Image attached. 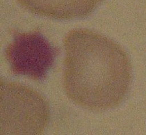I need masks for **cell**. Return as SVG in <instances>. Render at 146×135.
<instances>
[{"mask_svg":"<svg viewBox=\"0 0 146 135\" xmlns=\"http://www.w3.org/2000/svg\"><path fill=\"white\" fill-rule=\"evenodd\" d=\"M64 47V88L68 96L91 110L118 105L131 82V65L123 49L87 29L70 31Z\"/></svg>","mask_w":146,"mask_h":135,"instance_id":"1","label":"cell"},{"mask_svg":"<svg viewBox=\"0 0 146 135\" xmlns=\"http://www.w3.org/2000/svg\"><path fill=\"white\" fill-rule=\"evenodd\" d=\"M50 118L45 98L29 87L13 83H1V134H39Z\"/></svg>","mask_w":146,"mask_h":135,"instance_id":"2","label":"cell"},{"mask_svg":"<svg viewBox=\"0 0 146 135\" xmlns=\"http://www.w3.org/2000/svg\"><path fill=\"white\" fill-rule=\"evenodd\" d=\"M13 38L6 50L12 72L35 80L45 77L56 55L50 43L37 31L16 33Z\"/></svg>","mask_w":146,"mask_h":135,"instance_id":"3","label":"cell"},{"mask_svg":"<svg viewBox=\"0 0 146 135\" xmlns=\"http://www.w3.org/2000/svg\"><path fill=\"white\" fill-rule=\"evenodd\" d=\"M30 11L56 19H72L90 13L103 0H18Z\"/></svg>","mask_w":146,"mask_h":135,"instance_id":"4","label":"cell"}]
</instances>
